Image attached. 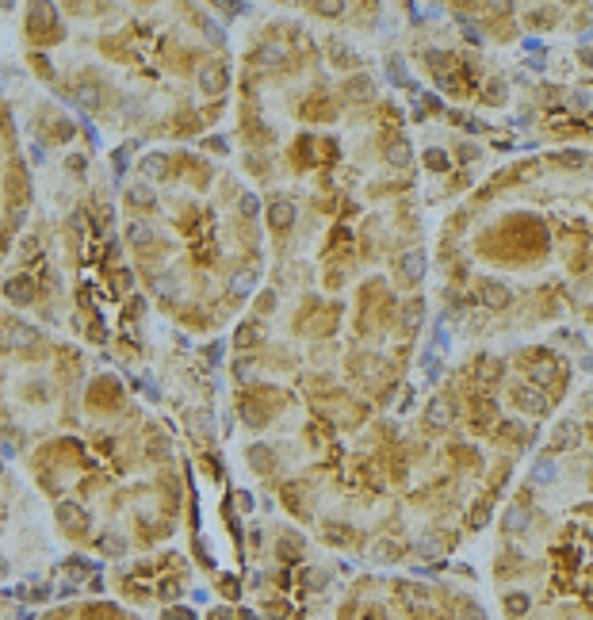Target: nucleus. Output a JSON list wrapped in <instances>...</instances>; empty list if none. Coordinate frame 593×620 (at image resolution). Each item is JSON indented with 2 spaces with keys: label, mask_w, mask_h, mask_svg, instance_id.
Here are the masks:
<instances>
[{
  "label": "nucleus",
  "mask_w": 593,
  "mask_h": 620,
  "mask_svg": "<svg viewBox=\"0 0 593 620\" xmlns=\"http://www.w3.org/2000/svg\"><path fill=\"white\" fill-rule=\"evenodd\" d=\"M513 406L521 410V414H528V417H540V414H548V399H544V390L536 387V383H528V387H517L513 390Z\"/></svg>",
  "instance_id": "obj_1"
},
{
  "label": "nucleus",
  "mask_w": 593,
  "mask_h": 620,
  "mask_svg": "<svg viewBox=\"0 0 593 620\" xmlns=\"http://www.w3.org/2000/svg\"><path fill=\"white\" fill-rule=\"evenodd\" d=\"M425 268H429V261H425L421 249H410V253H402V261H399V276L406 280V284H421V280H425Z\"/></svg>",
  "instance_id": "obj_2"
},
{
  "label": "nucleus",
  "mask_w": 593,
  "mask_h": 620,
  "mask_svg": "<svg viewBox=\"0 0 593 620\" xmlns=\"http://www.w3.org/2000/svg\"><path fill=\"white\" fill-rule=\"evenodd\" d=\"M478 299L486 302L490 310H502V307L513 302V291H509L502 280H482V284H478Z\"/></svg>",
  "instance_id": "obj_3"
},
{
  "label": "nucleus",
  "mask_w": 593,
  "mask_h": 620,
  "mask_svg": "<svg viewBox=\"0 0 593 620\" xmlns=\"http://www.w3.org/2000/svg\"><path fill=\"white\" fill-rule=\"evenodd\" d=\"M578 441H582V429H578V421H559L555 433H551V448L555 452H570V448H578Z\"/></svg>",
  "instance_id": "obj_4"
},
{
  "label": "nucleus",
  "mask_w": 593,
  "mask_h": 620,
  "mask_svg": "<svg viewBox=\"0 0 593 620\" xmlns=\"http://www.w3.org/2000/svg\"><path fill=\"white\" fill-rule=\"evenodd\" d=\"M268 222H272V230H291L295 203L291 199H272V203H268Z\"/></svg>",
  "instance_id": "obj_5"
},
{
  "label": "nucleus",
  "mask_w": 593,
  "mask_h": 620,
  "mask_svg": "<svg viewBox=\"0 0 593 620\" xmlns=\"http://www.w3.org/2000/svg\"><path fill=\"white\" fill-rule=\"evenodd\" d=\"M4 295H8L12 302H31V299H35V284H31L27 276H16V280L4 284Z\"/></svg>",
  "instance_id": "obj_6"
},
{
  "label": "nucleus",
  "mask_w": 593,
  "mask_h": 620,
  "mask_svg": "<svg viewBox=\"0 0 593 620\" xmlns=\"http://www.w3.org/2000/svg\"><path fill=\"white\" fill-rule=\"evenodd\" d=\"M502 529L505 532H524L528 529V509H524V505H509L505 517H502Z\"/></svg>",
  "instance_id": "obj_7"
},
{
  "label": "nucleus",
  "mask_w": 593,
  "mask_h": 620,
  "mask_svg": "<svg viewBox=\"0 0 593 620\" xmlns=\"http://www.w3.org/2000/svg\"><path fill=\"white\" fill-rule=\"evenodd\" d=\"M429 425H436V429H448L451 425V406L444 399L429 402Z\"/></svg>",
  "instance_id": "obj_8"
},
{
  "label": "nucleus",
  "mask_w": 593,
  "mask_h": 620,
  "mask_svg": "<svg viewBox=\"0 0 593 620\" xmlns=\"http://www.w3.org/2000/svg\"><path fill=\"white\" fill-rule=\"evenodd\" d=\"M8 337H12V345L16 348H27V345H38V333L35 329H27L23 322H12V329H8Z\"/></svg>",
  "instance_id": "obj_9"
},
{
  "label": "nucleus",
  "mask_w": 593,
  "mask_h": 620,
  "mask_svg": "<svg viewBox=\"0 0 593 620\" xmlns=\"http://www.w3.org/2000/svg\"><path fill=\"white\" fill-rule=\"evenodd\" d=\"M253 62L260 65V69H268V65H280L284 62V50H280V43H265L257 50V58H253Z\"/></svg>",
  "instance_id": "obj_10"
},
{
  "label": "nucleus",
  "mask_w": 593,
  "mask_h": 620,
  "mask_svg": "<svg viewBox=\"0 0 593 620\" xmlns=\"http://www.w3.org/2000/svg\"><path fill=\"white\" fill-rule=\"evenodd\" d=\"M528 605H532V597L524 594V590L505 594V612H509V617H524V612H528Z\"/></svg>",
  "instance_id": "obj_11"
},
{
  "label": "nucleus",
  "mask_w": 593,
  "mask_h": 620,
  "mask_svg": "<svg viewBox=\"0 0 593 620\" xmlns=\"http://www.w3.org/2000/svg\"><path fill=\"white\" fill-rule=\"evenodd\" d=\"M199 85H203V92H219L222 85H226V73H222L219 65H207V69L199 73Z\"/></svg>",
  "instance_id": "obj_12"
},
{
  "label": "nucleus",
  "mask_w": 593,
  "mask_h": 620,
  "mask_svg": "<svg viewBox=\"0 0 593 620\" xmlns=\"http://www.w3.org/2000/svg\"><path fill=\"white\" fill-rule=\"evenodd\" d=\"M58 517H62V524H73V532H85V524H89L77 505H58Z\"/></svg>",
  "instance_id": "obj_13"
},
{
  "label": "nucleus",
  "mask_w": 593,
  "mask_h": 620,
  "mask_svg": "<svg viewBox=\"0 0 593 620\" xmlns=\"http://www.w3.org/2000/svg\"><path fill=\"white\" fill-rule=\"evenodd\" d=\"M425 168L429 173H448V153L436 150V146H429L425 150Z\"/></svg>",
  "instance_id": "obj_14"
},
{
  "label": "nucleus",
  "mask_w": 593,
  "mask_h": 620,
  "mask_svg": "<svg viewBox=\"0 0 593 620\" xmlns=\"http://www.w3.org/2000/svg\"><path fill=\"white\" fill-rule=\"evenodd\" d=\"M387 161H390L394 168L410 165V146H406V142H390V146H387Z\"/></svg>",
  "instance_id": "obj_15"
},
{
  "label": "nucleus",
  "mask_w": 593,
  "mask_h": 620,
  "mask_svg": "<svg viewBox=\"0 0 593 620\" xmlns=\"http://www.w3.org/2000/svg\"><path fill=\"white\" fill-rule=\"evenodd\" d=\"M153 230L146 226V222H126V241H134V245H142V241H150Z\"/></svg>",
  "instance_id": "obj_16"
},
{
  "label": "nucleus",
  "mask_w": 593,
  "mask_h": 620,
  "mask_svg": "<svg viewBox=\"0 0 593 620\" xmlns=\"http://www.w3.org/2000/svg\"><path fill=\"white\" fill-rule=\"evenodd\" d=\"M253 284H257V276H253V272H238V276H234V284H230V291L234 295H249V291H253Z\"/></svg>",
  "instance_id": "obj_17"
},
{
  "label": "nucleus",
  "mask_w": 593,
  "mask_h": 620,
  "mask_svg": "<svg viewBox=\"0 0 593 620\" xmlns=\"http://www.w3.org/2000/svg\"><path fill=\"white\" fill-rule=\"evenodd\" d=\"M555 379V368H551V364H536V368H532V383H536V387H544V383H551Z\"/></svg>",
  "instance_id": "obj_18"
},
{
  "label": "nucleus",
  "mask_w": 593,
  "mask_h": 620,
  "mask_svg": "<svg viewBox=\"0 0 593 620\" xmlns=\"http://www.w3.org/2000/svg\"><path fill=\"white\" fill-rule=\"evenodd\" d=\"M399 594L406 597L410 605H425V601H429V594H425V590H421V586H402Z\"/></svg>",
  "instance_id": "obj_19"
},
{
  "label": "nucleus",
  "mask_w": 593,
  "mask_h": 620,
  "mask_svg": "<svg viewBox=\"0 0 593 620\" xmlns=\"http://www.w3.org/2000/svg\"><path fill=\"white\" fill-rule=\"evenodd\" d=\"M146 177H165V157L161 153H153V157H146Z\"/></svg>",
  "instance_id": "obj_20"
},
{
  "label": "nucleus",
  "mask_w": 593,
  "mask_h": 620,
  "mask_svg": "<svg viewBox=\"0 0 593 620\" xmlns=\"http://www.w3.org/2000/svg\"><path fill=\"white\" fill-rule=\"evenodd\" d=\"M372 555H379V563H390V559L399 555V548H394V544H387V540H383V544H375V548H372Z\"/></svg>",
  "instance_id": "obj_21"
},
{
  "label": "nucleus",
  "mask_w": 593,
  "mask_h": 620,
  "mask_svg": "<svg viewBox=\"0 0 593 620\" xmlns=\"http://www.w3.org/2000/svg\"><path fill=\"white\" fill-rule=\"evenodd\" d=\"M551 478H555V467H551V460L544 456V460L536 463V483H551Z\"/></svg>",
  "instance_id": "obj_22"
},
{
  "label": "nucleus",
  "mask_w": 593,
  "mask_h": 620,
  "mask_svg": "<svg viewBox=\"0 0 593 620\" xmlns=\"http://www.w3.org/2000/svg\"><path fill=\"white\" fill-rule=\"evenodd\" d=\"M249 460L257 463V471H268V463H272V456H268V448H253V452H249Z\"/></svg>",
  "instance_id": "obj_23"
},
{
  "label": "nucleus",
  "mask_w": 593,
  "mask_h": 620,
  "mask_svg": "<svg viewBox=\"0 0 593 620\" xmlns=\"http://www.w3.org/2000/svg\"><path fill=\"white\" fill-rule=\"evenodd\" d=\"M131 203H138V207H150V203H153L150 188H131Z\"/></svg>",
  "instance_id": "obj_24"
},
{
  "label": "nucleus",
  "mask_w": 593,
  "mask_h": 620,
  "mask_svg": "<svg viewBox=\"0 0 593 620\" xmlns=\"http://www.w3.org/2000/svg\"><path fill=\"white\" fill-rule=\"evenodd\" d=\"M257 211H260V199L253 192H245L241 195V214H257Z\"/></svg>",
  "instance_id": "obj_25"
},
{
  "label": "nucleus",
  "mask_w": 593,
  "mask_h": 620,
  "mask_svg": "<svg viewBox=\"0 0 593 620\" xmlns=\"http://www.w3.org/2000/svg\"><path fill=\"white\" fill-rule=\"evenodd\" d=\"M260 337H265V326H245L241 329V341H245V345L249 341H260Z\"/></svg>",
  "instance_id": "obj_26"
},
{
  "label": "nucleus",
  "mask_w": 593,
  "mask_h": 620,
  "mask_svg": "<svg viewBox=\"0 0 593 620\" xmlns=\"http://www.w3.org/2000/svg\"><path fill=\"white\" fill-rule=\"evenodd\" d=\"M417 322H421V302H414L406 310V329H417Z\"/></svg>",
  "instance_id": "obj_27"
},
{
  "label": "nucleus",
  "mask_w": 593,
  "mask_h": 620,
  "mask_svg": "<svg viewBox=\"0 0 593 620\" xmlns=\"http://www.w3.org/2000/svg\"><path fill=\"white\" fill-rule=\"evenodd\" d=\"M460 620H486V612L478 609V605H467V609H463V617Z\"/></svg>",
  "instance_id": "obj_28"
},
{
  "label": "nucleus",
  "mask_w": 593,
  "mask_h": 620,
  "mask_svg": "<svg viewBox=\"0 0 593 620\" xmlns=\"http://www.w3.org/2000/svg\"><path fill=\"white\" fill-rule=\"evenodd\" d=\"M460 153L471 161V157H478V146H460Z\"/></svg>",
  "instance_id": "obj_29"
},
{
  "label": "nucleus",
  "mask_w": 593,
  "mask_h": 620,
  "mask_svg": "<svg viewBox=\"0 0 593 620\" xmlns=\"http://www.w3.org/2000/svg\"><path fill=\"white\" fill-rule=\"evenodd\" d=\"M241 620H257V617H253V612H241Z\"/></svg>",
  "instance_id": "obj_30"
}]
</instances>
